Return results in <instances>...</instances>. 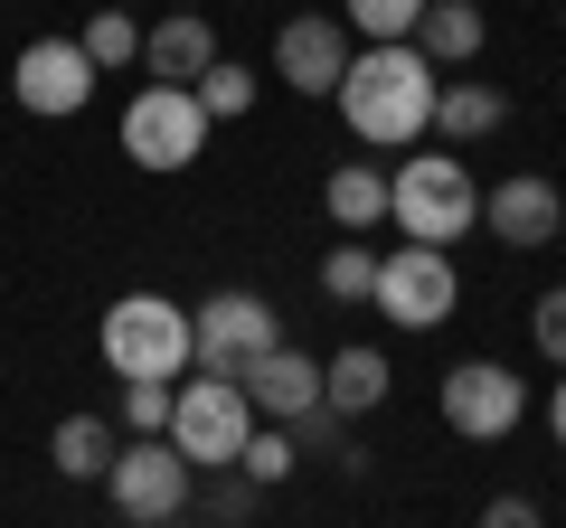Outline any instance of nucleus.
Returning <instances> with one entry per match:
<instances>
[{
  "instance_id": "obj_9",
  "label": "nucleus",
  "mask_w": 566,
  "mask_h": 528,
  "mask_svg": "<svg viewBox=\"0 0 566 528\" xmlns=\"http://www.w3.org/2000/svg\"><path fill=\"white\" fill-rule=\"evenodd\" d=\"M520 415H528V387L510 378L501 359H463V368L444 378V425L463 434V444H510Z\"/></svg>"
},
{
  "instance_id": "obj_30",
  "label": "nucleus",
  "mask_w": 566,
  "mask_h": 528,
  "mask_svg": "<svg viewBox=\"0 0 566 528\" xmlns=\"http://www.w3.org/2000/svg\"><path fill=\"white\" fill-rule=\"evenodd\" d=\"M547 434H557V453H566V378H557V397H547Z\"/></svg>"
},
{
  "instance_id": "obj_8",
  "label": "nucleus",
  "mask_w": 566,
  "mask_h": 528,
  "mask_svg": "<svg viewBox=\"0 0 566 528\" xmlns=\"http://www.w3.org/2000/svg\"><path fill=\"white\" fill-rule=\"evenodd\" d=\"M368 303H378L397 330H444L453 303H463L453 245H397V255H378V293H368Z\"/></svg>"
},
{
  "instance_id": "obj_31",
  "label": "nucleus",
  "mask_w": 566,
  "mask_h": 528,
  "mask_svg": "<svg viewBox=\"0 0 566 528\" xmlns=\"http://www.w3.org/2000/svg\"><path fill=\"white\" fill-rule=\"evenodd\" d=\"M180 10H199V0H180Z\"/></svg>"
},
{
  "instance_id": "obj_6",
  "label": "nucleus",
  "mask_w": 566,
  "mask_h": 528,
  "mask_svg": "<svg viewBox=\"0 0 566 528\" xmlns=\"http://www.w3.org/2000/svg\"><path fill=\"white\" fill-rule=\"evenodd\" d=\"M189 453L170 444V434H123V453H114V472H104V490H114V509L133 528H161V519H180L189 509Z\"/></svg>"
},
{
  "instance_id": "obj_4",
  "label": "nucleus",
  "mask_w": 566,
  "mask_h": 528,
  "mask_svg": "<svg viewBox=\"0 0 566 528\" xmlns=\"http://www.w3.org/2000/svg\"><path fill=\"white\" fill-rule=\"evenodd\" d=\"M123 161L133 170H151V180H170V170H189L208 151V104H199V85H142L133 104H123Z\"/></svg>"
},
{
  "instance_id": "obj_18",
  "label": "nucleus",
  "mask_w": 566,
  "mask_h": 528,
  "mask_svg": "<svg viewBox=\"0 0 566 528\" xmlns=\"http://www.w3.org/2000/svg\"><path fill=\"white\" fill-rule=\"evenodd\" d=\"M482 39H491V20L472 10V0H434V10L416 20V47L434 66H472V57H482Z\"/></svg>"
},
{
  "instance_id": "obj_29",
  "label": "nucleus",
  "mask_w": 566,
  "mask_h": 528,
  "mask_svg": "<svg viewBox=\"0 0 566 528\" xmlns=\"http://www.w3.org/2000/svg\"><path fill=\"white\" fill-rule=\"evenodd\" d=\"M472 528H547V519H538L528 490H501V500H482V519H472Z\"/></svg>"
},
{
  "instance_id": "obj_11",
  "label": "nucleus",
  "mask_w": 566,
  "mask_h": 528,
  "mask_svg": "<svg viewBox=\"0 0 566 528\" xmlns=\"http://www.w3.org/2000/svg\"><path fill=\"white\" fill-rule=\"evenodd\" d=\"M349 20L340 10H303V20H283L274 29V76L293 85V95H340V76H349Z\"/></svg>"
},
{
  "instance_id": "obj_15",
  "label": "nucleus",
  "mask_w": 566,
  "mask_h": 528,
  "mask_svg": "<svg viewBox=\"0 0 566 528\" xmlns=\"http://www.w3.org/2000/svg\"><path fill=\"white\" fill-rule=\"evenodd\" d=\"M387 387H397V368H387L378 349H340V359H322V406L349 415V425H359L368 406H387Z\"/></svg>"
},
{
  "instance_id": "obj_27",
  "label": "nucleus",
  "mask_w": 566,
  "mask_h": 528,
  "mask_svg": "<svg viewBox=\"0 0 566 528\" xmlns=\"http://www.w3.org/2000/svg\"><path fill=\"white\" fill-rule=\"evenodd\" d=\"M255 500H264V482H245L237 463L208 472V519H218V528H245V519H255Z\"/></svg>"
},
{
  "instance_id": "obj_21",
  "label": "nucleus",
  "mask_w": 566,
  "mask_h": 528,
  "mask_svg": "<svg viewBox=\"0 0 566 528\" xmlns=\"http://www.w3.org/2000/svg\"><path fill=\"white\" fill-rule=\"evenodd\" d=\"M424 10H434V0H340V20L359 29V47H397V39H416Z\"/></svg>"
},
{
  "instance_id": "obj_14",
  "label": "nucleus",
  "mask_w": 566,
  "mask_h": 528,
  "mask_svg": "<svg viewBox=\"0 0 566 528\" xmlns=\"http://www.w3.org/2000/svg\"><path fill=\"white\" fill-rule=\"evenodd\" d=\"M142 66H151V85H199L208 66H218V29H208V10H170V20L142 29Z\"/></svg>"
},
{
  "instance_id": "obj_28",
  "label": "nucleus",
  "mask_w": 566,
  "mask_h": 528,
  "mask_svg": "<svg viewBox=\"0 0 566 528\" xmlns=\"http://www.w3.org/2000/svg\"><path fill=\"white\" fill-rule=\"evenodd\" d=\"M528 340H538V359H547V368H566V284H557V293H538V311H528Z\"/></svg>"
},
{
  "instance_id": "obj_3",
  "label": "nucleus",
  "mask_w": 566,
  "mask_h": 528,
  "mask_svg": "<svg viewBox=\"0 0 566 528\" xmlns=\"http://www.w3.org/2000/svg\"><path fill=\"white\" fill-rule=\"evenodd\" d=\"M95 349H104V368H114V378H189V368H199L189 311L170 303V293H123V303H104Z\"/></svg>"
},
{
  "instance_id": "obj_32",
  "label": "nucleus",
  "mask_w": 566,
  "mask_h": 528,
  "mask_svg": "<svg viewBox=\"0 0 566 528\" xmlns=\"http://www.w3.org/2000/svg\"><path fill=\"white\" fill-rule=\"evenodd\" d=\"M161 528H180V519H161Z\"/></svg>"
},
{
  "instance_id": "obj_20",
  "label": "nucleus",
  "mask_w": 566,
  "mask_h": 528,
  "mask_svg": "<svg viewBox=\"0 0 566 528\" xmlns=\"http://www.w3.org/2000/svg\"><path fill=\"white\" fill-rule=\"evenodd\" d=\"M293 444H303V453H322V463H331V472H349V482L368 472V453H359V434H349V415H331V406L293 415Z\"/></svg>"
},
{
  "instance_id": "obj_17",
  "label": "nucleus",
  "mask_w": 566,
  "mask_h": 528,
  "mask_svg": "<svg viewBox=\"0 0 566 528\" xmlns=\"http://www.w3.org/2000/svg\"><path fill=\"white\" fill-rule=\"evenodd\" d=\"M48 453H57L66 482H104V472H114V453H123V425H114V415H57Z\"/></svg>"
},
{
  "instance_id": "obj_12",
  "label": "nucleus",
  "mask_w": 566,
  "mask_h": 528,
  "mask_svg": "<svg viewBox=\"0 0 566 528\" xmlns=\"http://www.w3.org/2000/svg\"><path fill=\"white\" fill-rule=\"evenodd\" d=\"M245 397H255V415L264 425H293V415H312L322 406V359H312V349H293V340H274L264 349L255 368H245Z\"/></svg>"
},
{
  "instance_id": "obj_10",
  "label": "nucleus",
  "mask_w": 566,
  "mask_h": 528,
  "mask_svg": "<svg viewBox=\"0 0 566 528\" xmlns=\"http://www.w3.org/2000/svg\"><path fill=\"white\" fill-rule=\"evenodd\" d=\"M95 76L104 66L85 57V39H29L20 57H10V95H20L29 114H85V104H95Z\"/></svg>"
},
{
  "instance_id": "obj_24",
  "label": "nucleus",
  "mask_w": 566,
  "mask_h": 528,
  "mask_svg": "<svg viewBox=\"0 0 566 528\" xmlns=\"http://www.w3.org/2000/svg\"><path fill=\"white\" fill-rule=\"evenodd\" d=\"M322 293H331V303H368V293H378V255H368V236H349V245L322 255Z\"/></svg>"
},
{
  "instance_id": "obj_7",
  "label": "nucleus",
  "mask_w": 566,
  "mask_h": 528,
  "mask_svg": "<svg viewBox=\"0 0 566 528\" xmlns=\"http://www.w3.org/2000/svg\"><path fill=\"white\" fill-rule=\"evenodd\" d=\"M189 340H199V378H245V368L283 340V321H274L264 293L227 284V293H208V303L189 311Z\"/></svg>"
},
{
  "instance_id": "obj_26",
  "label": "nucleus",
  "mask_w": 566,
  "mask_h": 528,
  "mask_svg": "<svg viewBox=\"0 0 566 528\" xmlns=\"http://www.w3.org/2000/svg\"><path fill=\"white\" fill-rule=\"evenodd\" d=\"M76 39H85V57H95L104 76H114V66H133V57H142V29H133V10H95V20H85Z\"/></svg>"
},
{
  "instance_id": "obj_2",
  "label": "nucleus",
  "mask_w": 566,
  "mask_h": 528,
  "mask_svg": "<svg viewBox=\"0 0 566 528\" xmlns=\"http://www.w3.org/2000/svg\"><path fill=\"white\" fill-rule=\"evenodd\" d=\"M387 226H406V245H463L482 226V180L463 151H406L387 170Z\"/></svg>"
},
{
  "instance_id": "obj_19",
  "label": "nucleus",
  "mask_w": 566,
  "mask_h": 528,
  "mask_svg": "<svg viewBox=\"0 0 566 528\" xmlns=\"http://www.w3.org/2000/svg\"><path fill=\"white\" fill-rule=\"evenodd\" d=\"M322 208H331V226L368 236V226L387 218V170H368V161H340V170L322 180Z\"/></svg>"
},
{
  "instance_id": "obj_23",
  "label": "nucleus",
  "mask_w": 566,
  "mask_h": 528,
  "mask_svg": "<svg viewBox=\"0 0 566 528\" xmlns=\"http://www.w3.org/2000/svg\"><path fill=\"white\" fill-rule=\"evenodd\" d=\"M237 472H245V482H264V490L293 482V472H303V444H293V425H255V434H245V453H237Z\"/></svg>"
},
{
  "instance_id": "obj_22",
  "label": "nucleus",
  "mask_w": 566,
  "mask_h": 528,
  "mask_svg": "<svg viewBox=\"0 0 566 528\" xmlns=\"http://www.w3.org/2000/svg\"><path fill=\"white\" fill-rule=\"evenodd\" d=\"M255 95H264V76H255V66H237V57H218V66L199 76L208 123H245V114H255Z\"/></svg>"
},
{
  "instance_id": "obj_5",
  "label": "nucleus",
  "mask_w": 566,
  "mask_h": 528,
  "mask_svg": "<svg viewBox=\"0 0 566 528\" xmlns=\"http://www.w3.org/2000/svg\"><path fill=\"white\" fill-rule=\"evenodd\" d=\"M245 434H255V397L237 378H180V397H170V444L189 453V472H227L245 453Z\"/></svg>"
},
{
  "instance_id": "obj_16",
  "label": "nucleus",
  "mask_w": 566,
  "mask_h": 528,
  "mask_svg": "<svg viewBox=\"0 0 566 528\" xmlns=\"http://www.w3.org/2000/svg\"><path fill=\"white\" fill-rule=\"evenodd\" d=\"M501 123H510L501 85H482V76H453V85H434V133H444V142H491Z\"/></svg>"
},
{
  "instance_id": "obj_25",
  "label": "nucleus",
  "mask_w": 566,
  "mask_h": 528,
  "mask_svg": "<svg viewBox=\"0 0 566 528\" xmlns=\"http://www.w3.org/2000/svg\"><path fill=\"white\" fill-rule=\"evenodd\" d=\"M170 397H180V378H123V434H170Z\"/></svg>"
},
{
  "instance_id": "obj_13",
  "label": "nucleus",
  "mask_w": 566,
  "mask_h": 528,
  "mask_svg": "<svg viewBox=\"0 0 566 528\" xmlns=\"http://www.w3.org/2000/svg\"><path fill=\"white\" fill-rule=\"evenodd\" d=\"M482 226L501 245H557V226H566V199H557V180H501V189H482Z\"/></svg>"
},
{
  "instance_id": "obj_1",
  "label": "nucleus",
  "mask_w": 566,
  "mask_h": 528,
  "mask_svg": "<svg viewBox=\"0 0 566 528\" xmlns=\"http://www.w3.org/2000/svg\"><path fill=\"white\" fill-rule=\"evenodd\" d=\"M331 104H340V123L359 133L368 151H406V142H424V133H434V57H424L416 39L359 47Z\"/></svg>"
}]
</instances>
